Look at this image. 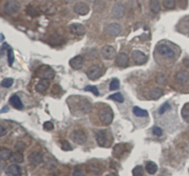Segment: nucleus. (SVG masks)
Instances as JSON below:
<instances>
[{"mask_svg":"<svg viewBox=\"0 0 189 176\" xmlns=\"http://www.w3.org/2000/svg\"><path fill=\"white\" fill-rule=\"evenodd\" d=\"M13 84V79L12 78H5L2 82H1V85L2 87L4 88H9L11 87Z\"/></svg>","mask_w":189,"mask_h":176,"instance_id":"4c0bfd02","label":"nucleus"},{"mask_svg":"<svg viewBox=\"0 0 189 176\" xmlns=\"http://www.w3.org/2000/svg\"><path fill=\"white\" fill-rule=\"evenodd\" d=\"M61 147H62V149H63L64 150H66V151L72 149L70 144H69L68 141H66V140H62V141H61Z\"/></svg>","mask_w":189,"mask_h":176,"instance_id":"37998d69","label":"nucleus"},{"mask_svg":"<svg viewBox=\"0 0 189 176\" xmlns=\"http://www.w3.org/2000/svg\"><path fill=\"white\" fill-rule=\"evenodd\" d=\"M163 6L166 8H174L175 6V0H164L163 1Z\"/></svg>","mask_w":189,"mask_h":176,"instance_id":"c9c22d12","label":"nucleus"},{"mask_svg":"<svg viewBox=\"0 0 189 176\" xmlns=\"http://www.w3.org/2000/svg\"><path fill=\"white\" fill-rule=\"evenodd\" d=\"M102 56L106 60H113L116 57V50L111 45H105L102 48Z\"/></svg>","mask_w":189,"mask_h":176,"instance_id":"0eeeda50","label":"nucleus"},{"mask_svg":"<svg viewBox=\"0 0 189 176\" xmlns=\"http://www.w3.org/2000/svg\"><path fill=\"white\" fill-rule=\"evenodd\" d=\"M157 51L163 57H166V58H173V57H174V52L169 46H167L165 44L159 45L157 47Z\"/></svg>","mask_w":189,"mask_h":176,"instance_id":"1a4fd4ad","label":"nucleus"},{"mask_svg":"<svg viewBox=\"0 0 189 176\" xmlns=\"http://www.w3.org/2000/svg\"><path fill=\"white\" fill-rule=\"evenodd\" d=\"M7 59H8V65L11 66L14 63L15 57H14V53H13L12 49H10V48L7 50Z\"/></svg>","mask_w":189,"mask_h":176,"instance_id":"e433bc0d","label":"nucleus"},{"mask_svg":"<svg viewBox=\"0 0 189 176\" xmlns=\"http://www.w3.org/2000/svg\"><path fill=\"white\" fill-rule=\"evenodd\" d=\"M6 129L4 126L0 125V137L4 136H6Z\"/></svg>","mask_w":189,"mask_h":176,"instance_id":"49530a36","label":"nucleus"},{"mask_svg":"<svg viewBox=\"0 0 189 176\" xmlns=\"http://www.w3.org/2000/svg\"><path fill=\"white\" fill-rule=\"evenodd\" d=\"M133 113H134V115H135L136 116H137V117H147V116L149 115V114H148V112H147L146 110L141 109V108H139V107H137V106H136V107L133 108Z\"/></svg>","mask_w":189,"mask_h":176,"instance_id":"bb28decb","label":"nucleus"},{"mask_svg":"<svg viewBox=\"0 0 189 176\" xmlns=\"http://www.w3.org/2000/svg\"><path fill=\"white\" fill-rule=\"evenodd\" d=\"M150 10L153 13H159L161 11V4L159 0H150L149 2Z\"/></svg>","mask_w":189,"mask_h":176,"instance_id":"a878e982","label":"nucleus"},{"mask_svg":"<svg viewBox=\"0 0 189 176\" xmlns=\"http://www.w3.org/2000/svg\"><path fill=\"white\" fill-rule=\"evenodd\" d=\"M40 9L43 13L48 15V16H54L57 12V5L51 1V0H47V1H44L41 6H40Z\"/></svg>","mask_w":189,"mask_h":176,"instance_id":"f03ea898","label":"nucleus"},{"mask_svg":"<svg viewBox=\"0 0 189 176\" xmlns=\"http://www.w3.org/2000/svg\"><path fill=\"white\" fill-rule=\"evenodd\" d=\"M97 143L101 147H106L108 145V136L106 131H100L96 135Z\"/></svg>","mask_w":189,"mask_h":176,"instance_id":"4468645a","label":"nucleus"},{"mask_svg":"<svg viewBox=\"0 0 189 176\" xmlns=\"http://www.w3.org/2000/svg\"><path fill=\"white\" fill-rule=\"evenodd\" d=\"M84 90H85V91H90V92H92L95 96H99V94H100L98 89H97L95 86H87V87H85Z\"/></svg>","mask_w":189,"mask_h":176,"instance_id":"72a5a7b5","label":"nucleus"},{"mask_svg":"<svg viewBox=\"0 0 189 176\" xmlns=\"http://www.w3.org/2000/svg\"><path fill=\"white\" fill-rule=\"evenodd\" d=\"M69 65L73 69H80L84 65V59L80 56H77L69 61Z\"/></svg>","mask_w":189,"mask_h":176,"instance_id":"f3484780","label":"nucleus"},{"mask_svg":"<svg viewBox=\"0 0 189 176\" xmlns=\"http://www.w3.org/2000/svg\"><path fill=\"white\" fill-rule=\"evenodd\" d=\"M103 70L100 65H91L87 71V76L90 79L95 80L101 78L103 76Z\"/></svg>","mask_w":189,"mask_h":176,"instance_id":"39448f33","label":"nucleus"},{"mask_svg":"<svg viewBox=\"0 0 189 176\" xmlns=\"http://www.w3.org/2000/svg\"><path fill=\"white\" fill-rule=\"evenodd\" d=\"M152 133H153V135L156 136H161L162 135V128H160L159 126H154V127L152 128Z\"/></svg>","mask_w":189,"mask_h":176,"instance_id":"79ce46f5","label":"nucleus"},{"mask_svg":"<svg viewBox=\"0 0 189 176\" xmlns=\"http://www.w3.org/2000/svg\"><path fill=\"white\" fill-rule=\"evenodd\" d=\"M71 138L72 140L78 144V145H83L86 140H87V136L83 131L80 130H75L72 134H71Z\"/></svg>","mask_w":189,"mask_h":176,"instance_id":"423d86ee","label":"nucleus"},{"mask_svg":"<svg viewBox=\"0 0 189 176\" xmlns=\"http://www.w3.org/2000/svg\"><path fill=\"white\" fill-rule=\"evenodd\" d=\"M6 174L8 176H19L21 175V167L16 163L14 164H10L6 170Z\"/></svg>","mask_w":189,"mask_h":176,"instance_id":"dca6fc26","label":"nucleus"},{"mask_svg":"<svg viewBox=\"0 0 189 176\" xmlns=\"http://www.w3.org/2000/svg\"><path fill=\"white\" fill-rule=\"evenodd\" d=\"M26 12L28 15H30L32 17H38L40 15V11L32 6H28L26 8Z\"/></svg>","mask_w":189,"mask_h":176,"instance_id":"c85d7f7f","label":"nucleus"},{"mask_svg":"<svg viewBox=\"0 0 189 176\" xmlns=\"http://www.w3.org/2000/svg\"><path fill=\"white\" fill-rule=\"evenodd\" d=\"M44 128L46 131H51V130L54 129V124H53V123H51V122H45L44 124Z\"/></svg>","mask_w":189,"mask_h":176,"instance_id":"c03bdc74","label":"nucleus"},{"mask_svg":"<svg viewBox=\"0 0 189 176\" xmlns=\"http://www.w3.org/2000/svg\"><path fill=\"white\" fill-rule=\"evenodd\" d=\"M126 151V145L125 144H118L114 148L113 155L116 158H120L124 155Z\"/></svg>","mask_w":189,"mask_h":176,"instance_id":"412c9836","label":"nucleus"},{"mask_svg":"<svg viewBox=\"0 0 189 176\" xmlns=\"http://www.w3.org/2000/svg\"><path fill=\"white\" fill-rule=\"evenodd\" d=\"M105 30H106L107 34L111 36H118L122 31V28L118 23H111L107 25Z\"/></svg>","mask_w":189,"mask_h":176,"instance_id":"ddd939ff","label":"nucleus"},{"mask_svg":"<svg viewBox=\"0 0 189 176\" xmlns=\"http://www.w3.org/2000/svg\"><path fill=\"white\" fill-rule=\"evenodd\" d=\"M49 81L48 79H42L41 81L38 82V84L36 85V90L39 92V93H44L47 89L49 88Z\"/></svg>","mask_w":189,"mask_h":176,"instance_id":"6ab92c4d","label":"nucleus"},{"mask_svg":"<svg viewBox=\"0 0 189 176\" xmlns=\"http://www.w3.org/2000/svg\"><path fill=\"white\" fill-rule=\"evenodd\" d=\"M106 176H117L116 174H108V175Z\"/></svg>","mask_w":189,"mask_h":176,"instance_id":"09e8293b","label":"nucleus"},{"mask_svg":"<svg viewBox=\"0 0 189 176\" xmlns=\"http://www.w3.org/2000/svg\"><path fill=\"white\" fill-rule=\"evenodd\" d=\"M116 64L117 66H120V67H126L129 64V57L126 54L124 53H121L117 56L116 60Z\"/></svg>","mask_w":189,"mask_h":176,"instance_id":"a211bd4d","label":"nucleus"},{"mask_svg":"<svg viewBox=\"0 0 189 176\" xmlns=\"http://www.w3.org/2000/svg\"><path fill=\"white\" fill-rule=\"evenodd\" d=\"M36 76L42 79H53L56 76V72L48 65H41L36 70Z\"/></svg>","mask_w":189,"mask_h":176,"instance_id":"f257e3e1","label":"nucleus"},{"mask_svg":"<svg viewBox=\"0 0 189 176\" xmlns=\"http://www.w3.org/2000/svg\"><path fill=\"white\" fill-rule=\"evenodd\" d=\"M69 31L70 33H72L73 35L76 36H82L85 34L86 32V29L85 27L80 24V23H73L71 25H69Z\"/></svg>","mask_w":189,"mask_h":176,"instance_id":"6e6552de","label":"nucleus"},{"mask_svg":"<svg viewBox=\"0 0 189 176\" xmlns=\"http://www.w3.org/2000/svg\"><path fill=\"white\" fill-rule=\"evenodd\" d=\"M99 118L104 125H109L114 119V113L110 108H105L100 111Z\"/></svg>","mask_w":189,"mask_h":176,"instance_id":"7ed1b4c3","label":"nucleus"},{"mask_svg":"<svg viewBox=\"0 0 189 176\" xmlns=\"http://www.w3.org/2000/svg\"><path fill=\"white\" fill-rule=\"evenodd\" d=\"M87 1H89V2H96L97 0H87Z\"/></svg>","mask_w":189,"mask_h":176,"instance_id":"3c124183","label":"nucleus"},{"mask_svg":"<svg viewBox=\"0 0 189 176\" xmlns=\"http://www.w3.org/2000/svg\"><path fill=\"white\" fill-rule=\"evenodd\" d=\"M175 79L179 84L183 85L188 80V73L186 71H180L175 75Z\"/></svg>","mask_w":189,"mask_h":176,"instance_id":"4be33fe9","label":"nucleus"},{"mask_svg":"<svg viewBox=\"0 0 189 176\" xmlns=\"http://www.w3.org/2000/svg\"><path fill=\"white\" fill-rule=\"evenodd\" d=\"M43 160H44V157H43V154L41 152H38V151H35V152H32L30 156H29V161L31 162V164L36 166V165H39L40 163L43 162Z\"/></svg>","mask_w":189,"mask_h":176,"instance_id":"2eb2a0df","label":"nucleus"},{"mask_svg":"<svg viewBox=\"0 0 189 176\" xmlns=\"http://www.w3.org/2000/svg\"><path fill=\"white\" fill-rule=\"evenodd\" d=\"M16 149H17L19 151H23V150L25 149V145H24V143H22V142H18V143L16 144Z\"/></svg>","mask_w":189,"mask_h":176,"instance_id":"a18cd8bd","label":"nucleus"},{"mask_svg":"<svg viewBox=\"0 0 189 176\" xmlns=\"http://www.w3.org/2000/svg\"><path fill=\"white\" fill-rule=\"evenodd\" d=\"M12 156V151L6 148H1L0 149V159L3 161H7L11 158Z\"/></svg>","mask_w":189,"mask_h":176,"instance_id":"393cba45","label":"nucleus"},{"mask_svg":"<svg viewBox=\"0 0 189 176\" xmlns=\"http://www.w3.org/2000/svg\"><path fill=\"white\" fill-rule=\"evenodd\" d=\"M119 86H120L119 80L116 79V78H114V79L111 81V83H110V90H117V89L119 88Z\"/></svg>","mask_w":189,"mask_h":176,"instance_id":"f704fd0d","label":"nucleus"},{"mask_svg":"<svg viewBox=\"0 0 189 176\" xmlns=\"http://www.w3.org/2000/svg\"><path fill=\"white\" fill-rule=\"evenodd\" d=\"M74 11L80 16H84L90 12V6L86 3L78 2L74 6Z\"/></svg>","mask_w":189,"mask_h":176,"instance_id":"f8f14e48","label":"nucleus"},{"mask_svg":"<svg viewBox=\"0 0 189 176\" xmlns=\"http://www.w3.org/2000/svg\"><path fill=\"white\" fill-rule=\"evenodd\" d=\"M11 161L13 162H16V163H20L23 161L24 158H23V155L21 152H15V153H12V156H11Z\"/></svg>","mask_w":189,"mask_h":176,"instance_id":"cd10ccee","label":"nucleus"},{"mask_svg":"<svg viewBox=\"0 0 189 176\" xmlns=\"http://www.w3.org/2000/svg\"><path fill=\"white\" fill-rule=\"evenodd\" d=\"M170 108H171L170 104H169L168 103H163V104L161 106L160 111H159V114H160V115H163L166 111L170 110Z\"/></svg>","mask_w":189,"mask_h":176,"instance_id":"58836bf2","label":"nucleus"},{"mask_svg":"<svg viewBox=\"0 0 189 176\" xmlns=\"http://www.w3.org/2000/svg\"><path fill=\"white\" fill-rule=\"evenodd\" d=\"M133 176H145L142 166H136L133 169Z\"/></svg>","mask_w":189,"mask_h":176,"instance_id":"473e14b6","label":"nucleus"},{"mask_svg":"<svg viewBox=\"0 0 189 176\" xmlns=\"http://www.w3.org/2000/svg\"><path fill=\"white\" fill-rule=\"evenodd\" d=\"M184 65H185L186 66L189 67V58H186L184 60Z\"/></svg>","mask_w":189,"mask_h":176,"instance_id":"de8ad7c7","label":"nucleus"},{"mask_svg":"<svg viewBox=\"0 0 189 176\" xmlns=\"http://www.w3.org/2000/svg\"><path fill=\"white\" fill-rule=\"evenodd\" d=\"M79 108L83 113L88 114V113H90L91 111V104L90 103V102L88 100L81 99L80 103H79Z\"/></svg>","mask_w":189,"mask_h":176,"instance_id":"5701e85b","label":"nucleus"},{"mask_svg":"<svg viewBox=\"0 0 189 176\" xmlns=\"http://www.w3.org/2000/svg\"><path fill=\"white\" fill-rule=\"evenodd\" d=\"M125 15V6L122 3H116L112 10V16L115 19H121Z\"/></svg>","mask_w":189,"mask_h":176,"instance_id":"9d476101","label":"nucleus"},{"mask_svg":"<svg viewBox=\"0 0 189 176\" xmlns=\"http://www.w3.org/2000/svg\"><path fill=\"white\" fill-rule=\"evenodd\" d=\"M132 59L134 60V62L136 64V65H144L146 62H147V56L138 51V50H135L132 52Z\"/></svg>","mask_w":189,"mask_h":176,"instance_id":"9b49d317","label":"nucleus"},{"mask_svg":"<svg viewBox=\"0 0 189 176\" xmlns=\"http://www.w3.org/2000/svg\"><path fill=\"white\" fill-rule=\"evenodd\" d=\"M9 103H11V105L15 108V109H18V110H21L23 108V104H22V102L20 101L19 97L18 95H13L11 96V98L9 99Z\"/></svg>","mask_w":189,"mask_h":176,"instance_id":"aec40b11","label":"nucleus"},{"mask_svg":"<svg viewBox=\"0 0 189 176\" xmlns=\"http://www.w3.org/2000/svg\"><path fill=\"white\" fill-rule=\"evenodd\" d=\"M162 94H163V90H162V89H160V88H155V89H153V90L150 91V96H151V98H152V99H155V100L159 99Z\"/></svg>","mask_w":189,"mask_h":176,"instance_id":"c756f323","label":"nucleus"},{"mask_svg":"<svg viewBox=\"0 0 189 176\" xmlns=\"http://www.w3.org/2000/svg\"><path fill=\"white\" fill-rule=\"evenodd\" d=\"M19 9H20V4L18 1H15V0L7 1L5 4V6H4V11L8 15L16 14L17 12H19Z\"/></svg>","mask_w":189,"mask_h":176,"instance_id":"20e7f679","label":"nucleus"},{"mask_svg":"<svg viewBox=\"0 0 189 176\" xmlns=\"http://www.w3.org/2000/svg\"><path fill=\"white\" fill-rule=\"evenodd\" d=\"M47 176H57V174H48Z\"/></svg>","mask_w":189,"mask_h":176,"instance_id":"8fccbe9b","label":"nucleus"},{"mask_svg":"<svg viewBox=\"0 0 189 176\" xmlns=\"http://www.w3.org/2000/svg\"><path fill=\"white\" fill-rule=\"evenodd\" d=\"M72 176H84V172L81 168L76 167L72 173Z\"/></svg>","mask_w":189,"mask_h":176,"instance_id":"ea45409f","label":"nucleus"},{"mask_svg":"<svg viewBox=\"0 0 189 176\" xmlns=\"http://www.w3.org/2000/svg\"><path fill=\"white\" fill-rule=\"evenodd\" d=\"M146 171H147V173L148 174H155L156 173H157V171H158V166H157V164L156 163H154V162H152V161H148L147 163H146Z\"/></svg>","mask_w":189,"mask_h":176,"instance_id":"b1692460","label":"nucleus"},{"mask_svg":"<svg viewBox=\"0 0 189 176\" xmlns=\"http://www.w3.org/2000/svg\"><path fill=\"white\" fill-rule=\"evenodd\" d=\"M109 100H114L116 102H118V103H123L124 102V96L121 94V93H115L113 95H110L108 97Z\"/></svg>","mask_w":189,"mask_h":176,"instance_id":"7c9ffc66","label":"nucleus"},{"mask_svg":"<svg viewBox=\"0 0 189 176\" xmlns=\"http://www.w3.org/2000/svg\"><path fill=\"white\" fill-rule=\"evenodd\" d=\"M156 81L161 85H165L167 83V78H166V76L164 74L160 73L156 78Z\"/></svg>","mask_w":189,"mask_h":176,"instance_id":"2f4dec72","label":"nucleus"},{"mask_svg":"<svg viewBox=\"0 0 189 176\" xmlns=\"http://www.w3.org/2000/svg\"><path fill=\"white\" fill-rule=\"evenodd\" d=\"M182 116L187 122H189V109L187 106H185L182 110Z\"/></svg>","mask_w":189,"mask_h":176,"instance_id":"a19ab883","label":"nucleus"}]
</instances>
